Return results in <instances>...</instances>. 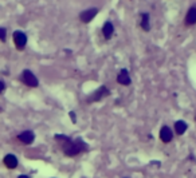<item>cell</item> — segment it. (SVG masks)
<instances>
[{
  "mask_svg": "<svg viewBox=\"0 0 196 178\" xmlns=\"http://www.w3.org/2000/svg\"><path fill=\"white\" fill-rule=\"evenodd\" d=\"M4 88H6V84H4V82H2V80H0V92H3V91H4Z\"/></svg>",
  "mask_w": 196,
  "mask_h": 178,
  "instance_id": "15",
  "label": "cell"
},
{
  "mask_svg": "<svg viewBox=\"0 0 196 178\" xmlns=\"http://www.w3.org/2000/svg\"><path fill=\"white\" fill-rule=\"evenodd\" d=\"M6 39H7V29L4 27H0V40L6 42Z\"/></svg>",
  "mask_w": 196,
  "mask_h": 178,
  "instance_id": "14",
  "label": "cell"
},
{
  "mask_svg": "<svg viewBox=\"0 0 196 178\" xmlns=\"http://www.w3.org/2000/svg\"><path fill=\"white\" fill-rule=\"evenodd\" d=\"M4 165L8 169H15L18 166V159L14 154H7L4 158Z\"/></svg>",
  "mask_w": 196,
  "mask_h": 178,
  "instance_id": "11",
  "label": "cell"
},
{
  "mask_svg": "<svg viewBox=\"0 0 196 178\" xmlns=\"http://www.w3.org/2000/svg\"><path fill=\"white\" fill-rule=\"evenodd\" d=\"M117 82L120 84H122V86H129V84L132 83L130 75H129V71L126 68L120 70V72H118V75H117Z\"/></svg>",
  "mask_w": 196,
  "mask_h": 178,
  "instance_id": "6",
  "label": "cell"
},
{
  "mask_svg": "<svg viewBox=\"0 0 196 178\" xmlns=\"http://www.w3.org/2000/svg\"><path fill=\"white\" fill-rule=\"evenodd\" d=\"M160 139L164 143H169L173 139V133L168 126H162L160 129Z\"/></svg>",
  "mask_w": 196,
  "mask_h": 178,
  "instance_id": "8",
  "label": "cell"
},
{
  "mask_svg": "<svg viewBox=\"0 0 196 178\" xmlns=\"http://www.w3.org/2000/svg\"><path fill=\"white\" fill-rule=\"evenodd\" d=\"M34 138H35V134L32 131H30V130L23 131V133H20V134H19V141H20V142H23V143H26V145H30L32 141H34Z\"/></svg>",
  "mask_w": 196,
  "mask_h": 178,
  "instance_id": "9",
  "label": "cell"
},
{
  "mask_svg": "<svg viewBox=\"0 0 196 178\" xmlns=\"http://www.w3.org/2000/svg\"><path fill=\"white\" fill-rule=\"evenodd\" d=\"M63 141H65V154L69 155V157H74V155L82 153V151H85L87 149V146L85 145V142L82 139H77V141H73L67 138V137H63Z\"/></svg>",
  "mask_w": 196,
  "mask_h": 178,
  "instance_id": "1",
  "label": "cell"
},
{
  "mask_svg": "<svg viewBox=\"0 0 196 178\" xmlns=\"http://www.w3.org/2000/svg\"><path fill=\"white\" fill-rule=\"evenodd\" d=\"M20 80L28 87H38V84H39L38 78L30 71V70H24V71L20 74Z\"/></svg>",
  "mask_w": 196,
  "mask_h": 178,
  "instance_id": "2",
  "label": "cell"
},
{
  "mask_svg": "<svg viewBox=\"0 0 196 178\" xmlns=\"http://www.w3.org/2000/svg\"><path fill=\"white\" fill-rule=\"evenodd\" d=\"M19 178H28L27 176H19Z\"/></svg>",
  "mask_w": 196,
  "mask_h": 178,
  "instance_id": "17",
  "label": "cell"
},
{
  "mask_svg": "<svg viewBox=\"0 0 196 178\" xmlns=\"http://www.w3.org/2000/svg\"><path fill=\"white\" fill-rule=\"evenodd\" d=\"M14 43L19 51H23L27 44V35L23 31H15L14 32Z\"/></svg>",
  "mask_w": 196,
  "mask_h": 178,
  "instance_id": "3",
  "label": "cell"
},
{
  "mask_svg": "<svg viewBox=\"0 0 196 178\" xmlns=\"http://www.w3.org/2000/svg\"><path fill=\"white\" fill-rule=\"evenodd\" d=\"M187 129H188V125L184 121H176L175 122V131L177 135H183L184 133L187 131Z\"/></svg>",
  "mask_w": 196,
  "mask_h": 178,
  "instance_id": "12",
  "label": "cell"
},
{
  "mask_svg": "<svg viewBox=\"0 0 196 178\" xmlns=\"http://www.w3.org/2000/svg\"><path fill=\"white\" fill-rule=\"evenodd\" d=\"M110 94V91L108 90V87L106 86H101L98 88L95 92H93L90 96L87 98V102L91 103V102H97V101H101L102 98H105V96H108Z\"/></svg>",
  "mask_w": 196,
  "mask_h": 178,
  "instance_id": "4",
  "label": "cell"
},
{
  "mask_svg": "<svg viewBox=\"0 0 196 178\" xmlns=\"http://www.w3.org/2000/svg\"><path fill=\"white\" fill-rule=\"evenodd\" d=\"M140 24H141V28L144 29V31H149L150 29L149 14L148 12H141V21H140Z\"/></svg>",
  "mask_w": 196,
  "mask_h": 178,
  "instance_id": "13",
  "label": "cell"
},
{
  "mask_svg": "<svg viewBox=\"0 0 196 178\" xmlns=\"http://www.w3.org/2000/svg\"><path fill=\"white\" fill-rule=\"evenodd\" d=\"M98 14V8H89V10H85L79 14V20L82 23H89L95 17V15Z\"/></svg>",
  "mask_w": 196,
  "mask_h": 178,
  "instance_id": "5",
  "label": "cell"
},
{
  "mask_svg": "<svg viewBox=\"0 0 196 178\" xmlns=\"http://www.w3.org/2000/svg\"><path fill=\"white\" fill-rule=\"evenodd\" d=\"M102 34L105 36V39H110L114 34V25L112 24V21H106L102 27Z\"/></svg>",
  "mask_w": 196,
  "mask_h": 178,
  "instance_id": "10",
  "label": "cell"
},
{
  "mask_svg": "<svg viewBox=\"0 0 196 178\" xmlns=\"http://www.w3.org/2000/svg\"><path fill=\"white\" fill-rule=\"evenodd\" d=\"M184 23H186L187 27H190V25H195L196 24V6L191 7L190 10H188V12L186 15V17H184Z\"/></svg>",
  "mask_w": 196,
  "mask_h": 178,
  "instance_id": "7",
  "label": "cell"
},
{
  "mask_svg": "<svg viewBox=\"0 0 196 178\" xmlns=\"http://www.w3.org/2000/svg\"><path fill=\"white\" fill-rule=\"evenodd\" d=\"M70 117H71V119H73L74 123H75L77 119H75V114H74V111H70Z\"/></svg>",
  "mask_w": 196,
  "mask_h": 178,
  "instance_id": "16",
  "label": "cell"
}]
</instances>
